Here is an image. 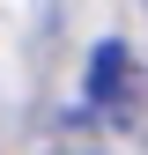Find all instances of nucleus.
Here are the masks:
<instances>
[{
  "label": "nucleus",
  "instance_id": "f257e3e1",
  "mask_svg": "<svg viewBox=\"0 0 148 155\" xmlns=\"http://www.w3.org/2000/svg\"><path fill=\"white\" fill-rule=\"evenodd\" d=\"M126 89H133V52H126L119 37H104V45L89 52V96L111 104V96H126Z\"/></svg>",
  "mask_w": 148,
  "mask_h": 155
}]
</instances>
